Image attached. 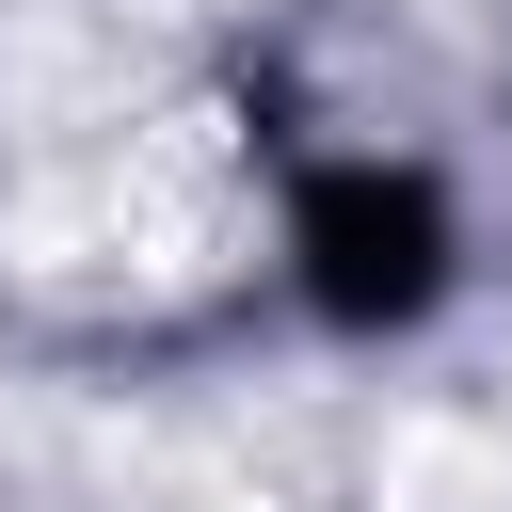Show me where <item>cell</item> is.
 Listing matches in <instances>:
<instances>
[{
  "instance_id": "1",
  "label": "cell",
  "mask_w": 512,
  "mask_h": 512,
  "mask_svg": "<svg viewBox=\"0 0 512 512\" xmlns=\"http://www.w3.org/2000/svg\"><path fill=\"white\" fill-rule=\"evenodd\" d=\"M304 288H320L336 320H416V304L448 288V208H432V176H384V160L320 176V192H304Z\"/></svg>"
}]
</instances>
